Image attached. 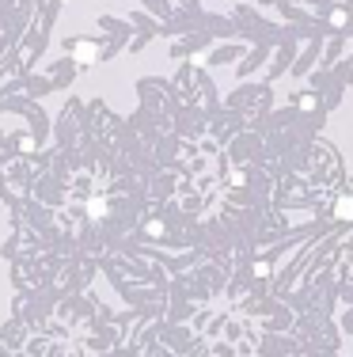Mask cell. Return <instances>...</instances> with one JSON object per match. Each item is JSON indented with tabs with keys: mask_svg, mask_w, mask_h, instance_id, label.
<instances>
[{
	"mask_svg": "<svg viewBox=\"0 0 353 357\" xmlns=\"http://www.w3.org/2000/svg\"><path fill=\"white\" fill-rule=\"evenodd\" d=\"M338 213H342V217H353V201H350V198L338 201Z\"/></svg>",
	"mask_w": 353,
	"mask_h": 357,
	"instance_id": "1",
	"label": "cell"
}]
</instances>
